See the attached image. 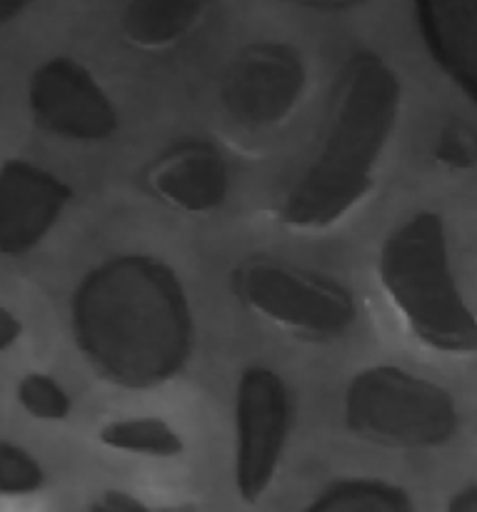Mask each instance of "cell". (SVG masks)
Returning a JSON list of instances; mask_svg holds the SVG:
<instances>
[{
	"label": "cell",
	"mask_w": 477,
	"mask_h": 512,
	"mask_svg": "<svg viewBox=\"0 0 477 512\" xmlns=\"http://www.w3.org/2000/svg\"><path fill=\"white\" fill-rule=\"evenodd\" d=\"M400 103L398 73L378 53L360 50L343 65L318 148L275 208L285 228L328 230L368 198L398 128Z\"/></svg>",
	"instance_id": "7a4b0ae2"
},
{
	"label": "cell",
	"mask_w": 477,
	"mask_h": 512,
	"mask_svg": "<svg viewBox=\"0 0 477 512\" xmlns=\"http://www.w3.org/2000/svg\"><path fill=\"white\" fill-rule=\"evenodd\" d=\"M438 160L450 168H470L477 163V133L463 123H453L438 140Z\"/></svg>",
	"instance_id": "e0dca14e"
},
{
	"label": "cell",
	"mask_w": 477,
	"mask_h": 512,
	"mask_svg": "<svg viewBox=\"0 0 477 512\" xmlns=\"http://www.w3.org/2000/svg\"><path fill=\"white\" fill-rule=\"evenodd\" d=\"M345 425L383 448L433 450L458 435L460 413L443 385L398 365H373L348 383Z\"/></svg>",
	"instance_id": "277c9868"
},
{
	"label": "cell",
	"mask_w": 477,
	"mask_h": 512,
	"mask_svg": "<svg viewBox=\"0 0 477 512\" xmlns=\"http://www.w3.org/2000/svg\"><path fill=\"white\" fill-rule=\"evenodd\" d=\"M230 288L250 313L300 338H343L358 320L348 288L285 260H243L230 275Z\"/></svg>",
	"instance_id": "5b68a950"
},
{
	"label": "cell",
	"mask_w": 477,
	"mask_h": 512,
	"mask_svg": "<svg viewBox=\"0 0 477 512\" xmlns=\"http://www.w3.org/2000/svg\"><path fill=\"white\" fill-rule=\"evenodd\" d=\"M73 188L58 175L10 158L0 165V255L30 253L63 215Z\"/></svg>",
	"instance_id": "9c48e42d"
},
{
	"label": "cell",
	"mask_w": 477,
	"mask_h": 512,
	"mask_svg": "<svg viewBox=\"0 0 477 512\" xmlns=\"http://www.w3.org/2000/svg\"><path fill=\"white\" fill-rule=\"evenodd\" d=\"M218 0H128L120 18L125 40L138 50H168L183 43Z\"/></svg>",
	"instance_id": "7c38bea8"
},
{
	"label": "cell",
	"mask_w": 477,
	"mask_h": 512,
	"mask_svg": "<svg viewBox=\"0 0 477 512\" xmlns=\"http://www.w3.org/2000/svg\"><path fill=\"white\" fill-rule=\"evenodd\" d=\"M145 188L155 200L185 215H210L230 193L223 153L205 140H185L148 165Z\"/></svg>",
	"instance_id": "30bf717a"
},
{
	"label": "cell",
	"mask_w": 477,
	"mask_h": 512,
	"mask_svg": "<svg viewBox=\"0 0 477 512\" xmlns=\"http://www.w3.org/2000/svg\"><path fill=\"white\" fill-rule=\"evenodd\" d=\"M308 70L300 50L285 43H253L228 65L220 85L225 110L248 128H270L300 103Z\"/></svg>",
	"instance_id": "ba28073f"
},
{
	"label": "cell",
	"mask_w": 477,
	"mask_h": 512,
	"mask_svg": "<svg viewBox=\"0 0 477 512\" xmlns=\"http://www.w3.org/2000/svg\"><path fill=\"white\" fill-rule=\"evenodd\" d=\"M378 275L420 343L448 355L477 353V315L455 278L443 215L420 210L400 223L380 248Z\"/></svg>",
	"instance_id": "3957f363"
},
{
	"label": "cell",
	"mask_w": 477,
	"mask_h": 512,
	"mask_svg": "<svg viewBox=\"0 0 477 512\" xmlns=\"http://www.w3.org/2000/svg\"><path fill=\"white\" fill-rule=\"evenodd\" d=\"M43 483V465L20 445L0 440V495H33L43 488Z\"/></svg>",
	"instance_id": "2e32d148"
},
{
	"label": "cell",
	"mask_w": 477,
	"mask_h": 512,
	"mask_svg": "<svg viewBox=\"0 0 477 512\" xmlns=\"http://www.w3.org/2000/svg\"><path fill=\"white\" fill-rule=\"evenodd\" d=\"M33 3L35 0H0V28H5L20 13H25Z\"/></svg>",
	"instance_id": "7402d4cb"
},
{
	"label": "cell",
	"mask_w": 477,
	"mask_h": 512,
	"mask_svg": "<svg viewBox=\"0 0 477 512\" xmlns=\"http://www.w3.org/2000/svg\"><path fill=\"white\" fill-rule=\"evenodd\" d=\"M90 512H150L148 505L140 503L138 498L128 493H120V490H108V493L100 495L93 505H90Z\"/></svg>",
	"instance_id": "ac0fdd59"
},
{
	"label": "cell",
	"mask_w": 477,
	"mask_h": 512,
	"mask_svg": "<svg viewBox=\"0 0 477 512\" xmlns=\"http://www.w3.org/2000/svg\"><path fill=\"white\" fill-rule=\"evenodd\" d=\"M18 403L23 405L25 413L38 420H48V423L65 420L73 410V403H70L63 385L43 373H30L20 380Z\"/></svg>",
	"instance_id": "9a60e30c"
},
{
	"label": "cell",
	"mask_w": 477,
	"mask_h": 512,
	"mask_svg": "<svg viewBox=\"0 0 477 512\" xmlns=\"http://www.w3.org/2000/svg\"><path fill=\"white\" fill-rule=\"evenodd\" d=\"M413 15L435 68L477 108V0H413Z\"/></svg>",
	"instance_id": "8fae6325"
},
{
	"label": "cell",
	"mask_w": 477,
	"mask_h": 512,
	"mask_svg": "<svg viewBox=\"0 0 477 512\" xmlns=\"http://www.w3.org/2000/svg\"><path fill=\"white\" fill-rule=\"evenodd\" d=\"M445 512H477V485H468V488L458 490L450 498Z\"/></svg>",
	"instance_id": "44dd1931"
},
{
	"label": "cell",
	"mask_w": 477,
	"mask_h": 512,
	"mask_svg": "<svg viewBox=\"0 0 477 512\" xmlns=\"http://www.w3.org/2000/svg\"><path fill=\"white\" fill-rule=\"evenodd\" d=\"M28 105L40 130L75 143H103L120 125L118 108L103 85L83 63L65 55L35 68Z\"/></svg>",
	"instance_id": "52a82bcc"
},
{
	"label": "cell",
	"mask_w": 477,
	"mask_h": 512,
	"mask_svg": "<svg viewBox=\"0 0 477 512\" xmlns=\"http://www.w3.org/2000/svg\"><path fill=\"white\" fill-rule=\"evenodd\" d=\"M280 3H290L308 10H323V13H340V10L363 8L370 0H280Z\"/></svg>",
	"instance_id": "d6986e66"
},
{
	"label": "cell",
	"mask_w": 477,
	"mask_h": 512,
	"mask_svg": "<svg viewBox=\"0 0 477 512\" xmlns=\"http://www.w3.org/2000/svg\"><path fill=\"white\" fill-rule=\"evenodd\" d=\"M100 443L110 450L145 458H175L183 453V435L163 418H125L103 425Z\"/></svg>",
	"instance_id": "5bb4252c"
},
{
	"label": "cell",
	"mask_w": 477,
	"mask_h": 512,
	"mask_svg": "<svg viewBox=\"0 0 477 512\" xmlns=\"http://www.w3.org/2000/svg\"><path fill=\"white\" fill-rule=\"evenodd\" d=\"M75 348L125 390L178 378L195 350V318L180 275L155 255L125 253L95 265L70 298Z\"/></svg>",
	"instance_id": "6da1fadb"
},
{
	"label": "cell",
	"mask_w": 477,
	"mask_h": 512,
	"mask_svg": "<svg viewBox=\"0 0 477 512\" xmlns=\"http://www.w3.org/2000/svg\"><path fill=\"white\" fill-rule=\"evenodd\" d=\"M20 333H23V325L20 320L10 313L8 308H0V353L8 348H13L18 343Z\"/></svg>",
	"instance_id": "ffe728a7"
},
{
	"label": "cell",
	"mask_w": 477,
	"mask_h": 512,
	"mask_svg": "<svg viewBox=\"0 0 477 512\" xmlns=\"http://www.w3.org/2000/svg\"><path fill=\"white\" fill-rule=\"evenodd\" d=\"M293 425L290 388L275 370L250 365L235 388V493L258 505L273 485Z\"/></svg>",
	"instance_id": "8992f818"
},
{
	"label": "cell",
	"mask_w": 477,
	"mask_h": 512,
	"mask_svg": "<svg viewBox=\"0 0 477 512\" xmlns=\"http://www.w3.org/2000/svg\"><path fill=\"white\" fill-rule=\"evenodd\" d=\"M303 512H415L408 490L388 480L348 478L328 485Z\"/></svg>",
	"instance_id": "4fadbf2b"
}]
</instances>
